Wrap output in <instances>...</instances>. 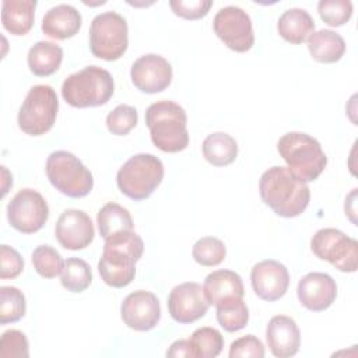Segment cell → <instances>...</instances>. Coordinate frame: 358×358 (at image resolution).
Instances as JSON below:
<instances>
[{
    "label": "cell",
    "instance_id": "1",
    "mask_svg": "<svg viewBox=\"0 0 358 358\" xmlns=\"http://www.w3.org/2000/svg\"><path fill=\"white\" fill-rule=\"evenodd\" d=\"M259 193L263 203L284 218L302 214L310 200L308 183L298 179L288 166L280 165L263 172L259 180Z\"/></svg>",
    "mask_w": 358,
    "mask_h": 358
},
{
    "label": "cell",
    "instance_id": "2",
    "mask_svg": "<svg viewBox=\"0 0 358 358\" xmlns=\"http://www.w3.org/2000/svg\"><path fill=\"white\" fill-rule=\"evenodd\" d=\"M144 252V242L134 231L115 235L105 241L98 271L105 284L123 288L136 275V263Z\"/></svg>",
    "mask_w": 358,
    "mask_h": 358
},
{
    "label": "cell",
    "instance_id": "3",
    "mask_svg": "<svg viewBox=\"0 0 358 358\" xmlns=\"http://www.w3.org/2000/svg\"><path fill=\"white\" fill-rule=\"evenodd\" d=\"M145 124L151 140L164 152H179L189 145L187 116L173 101H158L145 110Z\"/></svg>",
    "mask_w": 358,
    "mask_h": 358
},
{
    "label": "cell",
    "instance_id": "4",
    "mask_svg": "<svg viewBox=\"0 0 358 358\" xmlns=\"http://www.w3.org/2000/svg\"><path fill=\"white\" fill-rule=\"evenodd\" d=\"M277 151L288 169L303 182H313L324 171L327 157L320 143L302 131H288L277 141Z\"/></svg>",
    "mask_w": 358,
    "mask_h": 358
},
{
    "label": "cell",
    "instance_id": "5",
    "mask_svg": "<svg viewBox=\"0 0 358 358\" xmlns=\"http://www.w3.org/2000/svg\"><path fill=\"white\" fill-rule=\"evenodd\" d=\"M112 74L98 66H87L70 74L62 84L63 99L74 108L105 105L113 95Z\"/></svg>",
    "mask_w": 358,
    "mask_h": 358
},
{
    "label": "cell",
    "instance_id": "6",
    "mask_svg": "<svg viewBox=\"0 0 358 358\" xmlns=\"http://www.w3.org/2000/svg\"><path fill=\"white\" fill-rule=\"evenodd\" d=\"M164 178V164L152 154H136L117 171L116 183L119 190L131 200L150 197Z\"/></svg>",
    "mask_w": 358,
    "mask_h": 358
},
{
    "label": "cell",
    "instance_id": "7",
    "mask_svg": "<svg viewBox=\"0 0 358 358\" xmlns=\"http://www.w3.org/2000/svg\"><path fill=\"white\" fill-rule=\"evenodd\" d=\"M45 168L52 186L67 197H84L92 190V173L73 152L53 151L48 157Z\"/></svg>",
    "mask_w": 358,
    "mask_h": 358
},
{
    "label": "cell",
    "instance_id": "8",
    "mask_svg": "<svg viewBox=\"0 0 358 358\" xmlns=\"http://www.w3.org/2000/svg\"><path fill=\"white\" fill-rule=\"evenodd\" d=\"M57 110L59 101L55 90L46 84L34 85L20 106L18 126L29 136H42L53 127Z\"/></svg>",
    "mask_w": 358,
    "mask_h": 358
},
{
    "label": "cell",
    "instance_id": "9",
    "mask_svg": "<svg viewBox=\"0 0 358 358\" xmlns=\"http://www.w3.org/2000/svg\"><path fill=\"white\" fill-rule=\"evenodd\" d=\"M129 45L124 17L115 11L95 15L90 27V49L95 57L112 62L123 56Z\"/></svg>",
    "mask_w": 358,
    "mask_h": 358
},
{
    "label": "cell",
    "instance_id": "10",
    "mask_svg": "<svg viewBox=\"0 0 358 358\" xmlns=\"http://www.w3.org/2000/svg\"><path fill=\"white\" fill-rule=\"evenodd\" d=\"M312 252L343 273L357 271L358 242L336 228H322L310 239Z\"/></svg>",
    "mask_w": 358,
    "mask_h": 358
},
{
    "label": "cell",
    "instance_id": "11",
    "mask_svg": "<svg viewBox=\"0 0 358 358\" xmlns=\"http://www.w3.org/2000/svg\"><path fill=\"white\" fill-rule=\"evenodd\" d=\"M49 218V207L43 196L34 189H21L7 204L10 225L22 232H38Z\"/></svg>",
    "mask_w": 358,
    "mask_h": 358
},
{
    "label": "cell",
    "instance_id": "12",
    "mask_svg": "<svg viewBox=\"0 0 358 358\" xmlns=\"http://www.w3.org/2000/svg\"><path fill=\"white\" fill-rule=\"evenodd\" d=\"M215 35L235 52H248L255 43V34L249 14L238 6L221 7L213 20Z\"/></svg>",
    "mask_w": 358,
    "mask_h": 358
},
{
    "label": "cell",
    "instance_id": "13",
    "mask_svg": "<svg viewBox=\"0 0 358 358\" xmlns=\"http://www.w3.org/2000/svg\"><path fill=\"white\" fill-rule=\"evenodd\" d=\"M168 312L178 323H193L208 310V301L199 282L187 281L173 287L168 295Z\"/></svg>",
    "mask_w": 358,
    "mask_h": 358
},
{
    "label": "cell",
    "instance_id": "14",
    "mask_svg": "<svg viewBox=\"0 0 358 358\" xmlns=\"http://www.w3.org/2000/svg\"><path fill=\"white\" fill-rule=\"evenodd\" d=\"M120 316L127 327L136 331H148L159 323L161 305L155 294L138 289L123 299Z\"/></svg>",
    "mask_w": 358,
    "mask_h": 358
},
{
    "label": "cell",
    "instance_id": "15",
    "mask_svg": "<svg viewBox=\"0 0 358 358\" xmlns=\"http://www.w3.org/2000/svg\"><path fill=\"white\" fill-rule=\"evenodd\" d=\"M130 77L134 87L141 92L157 94L171 84L172 67L164 56L147 53L133 63Z\"/></svg>",
    "mask_w": 358,
    "mask_h": 358
},
{
    "label": "cell",
    "instance_id": "16",
    "mask_svg": "<svg viewBox=\"0 0 358 358\" xmlns=\"http://www.w3.org/2000/svg\"><path fill=\"white\" fill-rule=\"evenodd\" d=\"M55 236L64 249L80 250L87 248L94 241L95 229L90 215L85 211L67 208L56 221Z\"/></svg>",
    "mask_w": 358,
    "mask_h": 358
},
{
    "label": "cell",
    "instance_id": "17",
    "mask_svg": "<svg viewBox=\"0 0 358 358\" xmlns=\"http://www.w3.org/2000/svg\"><path fill=\"white\" fill-rule=\"evenodd\" d=\"M250 282L260 299L273 302L285 295L289 285V274L282 263L266 259L252 267Z\"/></svg>",
    "mask_w": 358,
    "mask_h": 358
},
{
    "label": "cell",
    "instance_id": "18",
    "mask_svg": "<svg viewBox=\"0 0 358 358\" xmlns=\"http://www.w3.org/2000/svg\"><path fill=\"white\" fill-rule=\"evenodd\" d=\"M296 294L302 306L312 312H322L336 301L337 284L331 275L313 271L299 280Z\"/></svg>",
    "mask_w": 358,
    "mask_h": 358
},
{
    "label": "cell",
    "instance_id": "19",
    "mask_svg": "<svg viewBox=\"0 0 358 358\" xmlns=\"http://www.w3.org/2000/svg\"><path fill=\"white\" fill-rule=\"evenodd\" d=\"M266 340L274 357L289 358L299 351L301 331L292 317L277 315L267 323Z\"/></svg>",
    "mask_w": 358,
    "mask_h": 358
},
{
    "label": "cell",
    "instance_id": "20",
    "mask_svg": "<svg viewBox=\"0 0 358 358\" xmlns=\"http://www.w3.org/2000/svg\"><path fill=\"white\" fill-rule=\"evenodd\" d=\"M81 14L70 4H57L46 11L42 18V32L53 39L73 38L81 28Z\"/></svg>",
    "mask_w": 358,
    "mask_h": 358
},
{
    "label": "cell",
    "instance_id": "21",
    "mask_svg": "<svg viewBox=\"0 0 358 358\" xmlns=\"http://www.w3.org/2000/svg\"><path fill=\"white\" fill-rule=\"evenodd\" d=\"M204 295L210 305L231 296L243 298L245 288L241 275L232 270H215L210 273L203 284Z\"/></svg>",
    "mask_w": 358,
    "mask_h": 358
},
{
    "label": "cell",
    "instance_id": "22",
    "mask_svg": "<svg viewBox=\"0 0 358 358\" xmlns=\"http://www.w3.org/2000/svg\"><path fill=\"white\" fill-rule=\"evenodd\" d=\"M277 31L287 42L299 45L305 42L312 32H315V21L303 8H288L280 15L277 21Z\"/></svg>",
    "mask_w": 358,
    "mask_h": 358
},
{
    "label": "cell",
    "instance_id": "23",
    "mask_svg": "<svg viewBox=\"0 0 358 358\" xmlns=\"http://www.w3.org/2000/svg\"><path fill=\"white\" fill-rule=\"evenodd\" d=\"M35 0H4L1 3L3 27L13 35H25L34 25Z\"/></svg>",
    "mask_w": 358,
    "mask_h": 358
},
{
    "label": "cell",
    "instance_id": "24",
    "mask_svg": "<svg viewBox=\"0 0 358 358\" xmlns=\"http://www.w3.org/2000/svg\"><path fill=\"white\" fill-rule=\"evenodd\" d=\"M308 49L319 63H336L345 52V42L340 34L331 29H319L309 35Z\"/></svg>",
    "mask_w": 358,
    "mask_h": 358
},
{
    "label": "cell",
    "instance_id": "25",
    "mask_svg": "<svg viewBox=\"0 0 358 358\" xmlns=\"http://www.w3.org/2000/svg\"><path fill=\"white\" fill-rule=\"evenodd\" d=\"M63 60V49L49 41H39L32 45L27 55L29 70L38 77H46L56 73Z\"/></svg>",
    "mask_w": 358,
    "mask_h": 358
},
{
    "label": "cell",
    "instance_id": "26",
    "mask_svg": "<svg viewBox=\"0 0 358 358\" xmlns=\"http://www.w3.org/2000/svg\"><path fill=\"white\" fill-rule=\"evenodd\" d=\"M101 236L106 241L115 235L133 231V218L127 208L117 203H106L96 215Z\"/></svg>",
    "mask_w": 358,
    "mask_h": 358
},
{
    "label": "cell",
    "instance_id": "27",
    "mask_svg": "<svg viewBox=\"0 0 358 358\" xmlns=\"http://www.w3.org/2000/svg\"><path fill=\"white\" fill-rule=\"evenodd\" d=\"M201 148L206 161L214 166L229 165L238 155V144L235 138L224 131L208 134L204 138Z\"/></svg>",
    "mask_w": 358,
    "mask_h": 358
},
{
    "label": "cell",
    "instance_id": "28",
    "mask_svg": "<svg viewBox=\"0 0 358 358\" xmlns=\"http://www.w3.org/2000/svg\"><path fill=\"white\" fill-rule=\"evenodd\" d=\"M215 309L220 326L229 333L243 329L249 322V310L243 298H225L215 305Z\"/></svg>",
    "mask_w": 358,
    "mask_h": 358
},
{
    "label": "cell",
    "instance_id": "29",
    "mask_svg": "<svg viewBox=\"0 0 358 358\" xmlns=\"http://www.w3.org/2000/svg\"><path fill=\"white\" fill-rule=\"evenodd\" d=\"M92 281V271L90 264L80 257H69L64 260L60 282L70 292H83Z\"/></svg>",
    "mask_w": 358,
    "mask_h": 358
},
{
    "label": "cell",
    "instance_id": "30",
    "mask_svg": "<svg viewBox=\"0 0 358 358\" xmlns=\"http://www.w3.org/2000/svg\"><path fill=\"white\" fill-rule=\"evenodd\" d=\"M193 358H215L224 347L222 334L214 327H199L189 338Z\"/></svg>",
    "mask_w": 358,
    "mask_h": 358
},
{
    "label": "cell",
    "instance_id": "31",
    "mask_svg": "<svg viewBox=\"0 0 358 358\" xmlns=\"http://www.w3.org/2000/svg\"><path fill=\"white\" fill-rule=\"evenodd\" d=\"M27 310L25 295L17 287H0V323H14L24 317Z\"/></svg>",
    "mask_w": 358,
    "mask_h": 358
},
{
    "label": "cell",
    "instance_id": "32",
    "mask_svg": "<svg viewBox=\"0 0 358 358\" xmlns=\"http://www.w3.org/2000/svg\"><path fill=\"white\" fill-rule=\"evenodd\" d=\"M227 255V248L224 242L215 236H203L193 245L192 256L193 259L204 266V267H213L218 266Z\"/></svg>",
    "mask_w": 358,
    "mask_h": 358
},
{
    "label": "cell",
    "instance_id": "33",
    "mask_svg": "<svg viewBox=\"0 0 358 358\" xmlns=\"http://www.w3.org/2000/svg\"><path fill=\"white\" fill-rule=\"evenodd\" d=\"M31 259L34 268L43 278H53L59 275L64 264L60 253L49 245L36 246L32 252Z\"/></svg>",
    "mask_w": 358,
    "mask_h": 358
},
{
    "label": "cell",
    "instance_id": "34",
    "mask_svg": "<svg viewBox=\"0 0 358 358\" xmlns=\"http://www.w3.org/2000/svg\"><path fill=\"white\" fill-rule=\"evenodd\" d=\"M317 11L327 25L341 27L352 15V3L350 0H320Z\"/></svg>",
    "mask_w": 358,
    "mask_h": 358
},
{
    "label": "cell",
    "instance_id": "35",
    "mask_svg": "<svg viewBox=\"0 0 358 358\" xmlns=\"http://www.w3.org/2000/svg\"><path fill=\"white\" fill-rule=\"evenodd\" d=\"M138 113L134 106L117 105L106 116V127L115 136H126L137 124Z\"/></svg>",
    "mask_w": 358,
    "mask_h": 358
},
{
    "label": "cell",
    "instance_id": "36",
    "mask_svg": "<svg viewBox=\"0 0 358 358\" xmlns=\"http://www.w3.org/2000/svg\"><path fill=\"white\" fill-rule=\"evenodd\" d=\"M1 358H28L29 347L25 334L20 330L10 329L1 334L0 340Z\"/></svg>",
    "mask_w": 358,
    "mask_h": 358
},
{
    "label": "cell",
    "instance_id": "37",
    "mask_svg": "<svg viewBox=\"0 0 358 358\" xmlns=\"http://www.w3.org/2000/svg\"><path fill=\"white\" fill-rule=\"evenodd\" d=\"M229 358H239V357H250V358H263L264 357V345L253 334H246L235 341H232L228 352Z\"/></svg>",
    "mask_w": 358,
    "mask_h": 358
},
{
    "label": "cell",
    "instance_id": "38",
    "mask_svg": "<svg viewBox=\"0 0 358 358\" xmlns=\"http://www.w3.org/2000/svg\"><path fill=\"white\" fill-rule=\"evenodd\" d=\"M172 11L186 20H199L208 14L213 6L211 0H171Z\"/></svg>",
    "mask_w": 358,
    "mask_h": 358
},
{
    "label": "cell",
    "instance_id": "39",
    "mask_svg": "<svg viewBox=\"0 0 358 358\" xmlns=\"http://www.w3.org/2000/svg\"><path fill=\"white\" fill-rule=\"evenodd\" d=\"M24 270V259L22 256L11 246L1 245L0 246V277L15 278Z\"/></svg>",
    "mask_w": 358,
    "mask_h": 358
},
{
    "label": "cell",
    "instance_id": "40",
    "mask_svg": "<svg viewBox=\"0 0 358 358\" xmlns=\"http://www.w3.org/2000/svg\"><path fill=\"white\" fill-rule=\"evenodd\" d=\"M166 357H175V358H180V357H192L193 358V351L187 340H176L171 344L169 350L166 351Z\"/></svg>",
    "mask_w": 358,
    "mask_h": 358
}]
</instances>
